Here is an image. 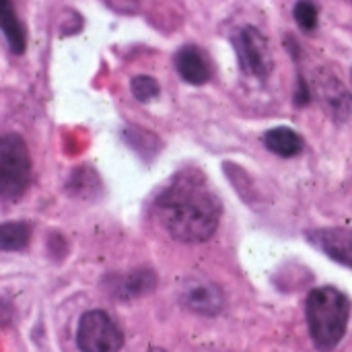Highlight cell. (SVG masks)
Here are the masks:
<instances>
[{
  "instance_id": "cell-5",
  "label": "cell",
  "mask_w": 352,
  "mask_h": 352,
  "mask_svg": "<svg viewBox=\"0 0 352 352\" xmlns=\"http://www.w3.org/2000/svg\"><path fill=\"white\" fill-rule=\"evenodd\" d=\"M76 344L80 352H120L124 346V334L109 314L91 309L78 322Z\"/></svg>"
},
{
  "instance_id": "cell-8",
  "label": "cell",
  "mask_w": 352,
  "mask_h": 352,
  "mask_svg": "<svg viewBox=\"0 0 352 352\" xmlns=\"http://www.w3.org/2000/svg\"><path fill=\"white\" fill-rule=\"evenodd\" d=\"M157 285V276L153 270L140 268L128 274H118L113 276V280H107L105 287L109 291V295L118 297V299H136L142 297L146 293H151Z\"/></svg>"
},
{
  "instance_id": "cell-3",
  "label": "cell",
  "mask_w": 352,
  "mask_h": 352,
  "mask_svg": "<svg viewBox=\"0 0 352 352\" xmlns=\"http://www.w3.org/2000/svg\"><path fill=\"white\" fill-rule=\"evenodd\" d=\"M31 184V157L19 134L0 138V196L2 200H19Z\"/></svg>"
},
{
  "instance_id": "cell-11",
  "label": "cell",
  "mask_w": 352,
  "mask_h": 352,
  "mask_svg": "<svg viewBox=\"0 0 352 352\" xmlns=\"http://www.w3.org/2000/svg\"><path fill=\"white\" fill-rule=\"evenodd\" d=\"M264 146L278 157L291 159V157L301 155L305 144H303V138L293 128L278 126V128H272L264 134Z\"/></svg>"
},
{
  "instance_id": "cell-1",
  "label": "cell",
  "mask_w": 352,
  "mask_h": 352,
  "mask_svg": "<svg viewBox=\"0 0 352 352\" xmlns=\"http://www.w3.org/2000/svg\"><path fill=\"white\" fill-rule=\"evenodd\" d=\"M155 210L175 241L202 243L217 233L223 206L200 171H179L157 196Z\"/></svg>"
},
{
  "instance_id": "cell-10",
  "label": "cell",
  "mask_w": 352,
  "mask_h": 352,
  "mask_svg": "<svg viewBox=\"0 0 352 352\" xmlns=\"http://www.w3.org/2000/svg\"><path fill=\"white\" fill-rule=\"evenodd\" d=\"M318 89L322 95L324 105L330 109V113L336 120H349L352 113V97L351 93L342 87V82L332 76V74H324L318 80Z\"/></svg>"
},
{
  "instance_id": "cell-14",
  "label": "cell",
  "mask_w": 352,
  "mask_h": 352,
  "mask_svg": "<svg viewBox=\"0 0 352 352\" xmlns=\"http://www.w3.org/2000/svg\"><path fill=\"white\" fill-rule=\"evenodd\" d=\"M293 16L297 21V25L311 33L318 29V21H320V10H318V4L311 2V0H299L293 8Z\"/></svg>"
},
{
  "instance_id": "cell-9",
  "label": "cell",
  "mask_w": 352,
  "mask_h": 352,
  "mask_svg": "<svg viewBox=\"0 0 352 352\" xmlns=\"http://www.w3.org/2000/svg\"><path fill=\"white\" fill-rule=\"evenodd\" d=\"M177 74L190 85H204L210 78V64L202 50L196 45H186L175 54Z\"/></svg>"
},
{
  "instance_id": "cell-12",
  "label": "cell",
  "mask_w": 352,
  "mask_h": 352,
  "mask_svg": "<svg viewBox=\"0 0 352 352\" xmlns=\"http://www.w3.org/2000/svg\"><path fill=\"white\" fill-rule=\"evenodd\" d=\"M0 25H2V35L6 39L10 54L21 56L25 52V29H23L10 0H2V4H0Z\"/></svg>"
},
{
  "instance_id": "cell-15",
  "label": "cell",
  "mask_w": 352,
  "mask_h": 352,
  "mask_svg": "<svg viewBox=\"0 0 352 352\" xmlns=\"http://www.w3.org/2000/svg\"><path fill=\"white\" fill-rule=\"evenodd\" d=\"M130 89H132V95L142 103H146V101H151V99H155L159 95V82L153 76H146V74L134 76L132 82H130Z\"/></svg>"
},
{
  "instance_id": "cell-7",
  "label": "cell",
  "mask_w": 352,
  "mask_h": 352,
  "mask_svg": "<svg viewBox=\"0 0 352 352\" xmlns=\"http://www.w3.org/2000/svg\"><path fill=\"white\" fill-rule=\"evenodd\" d=\"M307 241L330 260L352 268V229L328 227L307 233Z\"/></svg>"
},
{
  "instance_id": "cell-16",
  "label": "cell",
  "mask_w": 352,
  "mask_h": 352,
  "mask_svg": "<svg viewBox=\"0 0 352 352\" xmlns=\"http://www.w3.org/2000/svg\"><path fill=\"white\" fill-rule=\"evenodd\" d=\"M148 352H165V351H163V349H157V346H155V349H151Z\"/></svg>"
},
{
  "instance_id": "cell-13",
  "label": "cell",
  "mask_w": 352,
  "mask_h": 352,
  "mask_svg": "<svg viewBox=\"0 0 352 352\" xmlns=\"http://www.w3.org/2000/svg\"><path fill=\"white\" fill-rule=\"evenodd\" d=\"M31 237V227L27 223H4L0 227V250L2 252H19L25 250Z\"/></svg>"
},
{
  "instance_id": "cell-4",
  "label": "cell",
  "mask_w": 352,
  "mask_h": 352,
  "mask_svg": "<svg viewBox=\"0 0 352 352\" xmlns=\"http://www.w3.org/2000/svg\"><path fill=\"white\" fill-rule=\"evenodd\" d=\"M233 47H235L239 66L245 74L258 80H266L270 76L274 68V58H272L270 43L260 29H256L254 25L241 27L233 35Z\"/></svg>"
},
{
  "instance_id": "cell-2",
  "label": "cell",
  "mask_w": 352,
  "mask_h": 352,
  "mask_svg": "<svg viewBox=\"0 0 352 352\" xmlns=\"http://www.w3.org/2000/svg\"><path fill=\"white\" fill-rule=\"evenodd\" d=\"M305 316L318 351L332 352L346 334L351 320V299L336 287L314 289L305 303Z\"/></svg>"
},
{
  "instance_id": "cell-6",
  "label": "cell",
  "mask_w": 352,
  "mask_h": 352,
  "mask_svg": "<svg viewBox=\"0 0 352 352\" xmlns=\"http://www.w3.org/2000/svg\"><path fill=\"white\" fill-rule=\"evenodd\" d=\"M182 303L198 316L214 318L223 311L225 297L223 291L206 278H188L182 287Z\"/></svg>"
}]
</instances>
